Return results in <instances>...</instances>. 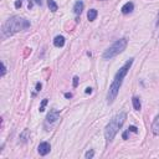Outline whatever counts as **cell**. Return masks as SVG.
<instances>
[{
    "label": "cell",
    "instance_id": "obj_1",
    "mask_svg": "<svg viewBox=\"0 0 159 159\" xmlns=\"http://www.w3.org/2000/svg\"><path fill=\"white\" fill-rule=\"evenodd\" d=\"M133 60H134V58H129V60L118 70V72L116 73V76H114L111 86H110V90H108V93H107V103L108 105H112L114 102V99L117 98V95H118V92H119V88L123 83V80L125 77V75L128 73L131 66L133 63Z\"/></svg>",
    "mask_w": 159,
    "mask_h": 159
},
{
    "label": "cell",
    "instance_id": "obj_2",
    "mask_svg": "<svg viewBox=\"0 0 159 159\" xmlns=\"http://www.w3.org/2000/svg\"><path fill=\"white\" fill-rule=\"evenodd\" d=\"M29 28H30V21L29 20L20 18V16H13V18L7 19L4 22L1 31H3L4 37H9V36H13L14 34H16V32L26 30Z\"/></svg>",
    "mask_w": 159,
    "mask_h": 159
},
{
    "label": "cell",
    "instance_id": "obj_3",
    "mask_svg": "<svg viewBox=\"0 0 159 159\" xmlns=\"http://www.w3.org/2000/svg\"><path fill=\"white\" fill-rule=\"evenodd\" d=\"M125 119H127V114L124 112H121L118 114H116L110 121V123H108L105 128V137H106L107 142L113 140V138L116 137L117 133H118V131L122 128V125L125 122Z\"/></svg>",
    "mask_w": 159,
    "mask_h": 159
},
{
    "label": "cell",
    "instance_id": "obj_4",
    "mask_svg": "<svg viewBox=\"0 0 159 159\" xmlns=\"http://www.w3.org/2000/svg\"><path fill=\"white\" fill-rule=\"evenodd\" d=\"M127 44H128L127 39H119V40L114 41V43L103 52V55H102L103 60H111V58H113L117 55H119L121 52H123L125 50V47H127Z\"/></svg>",
    "mask_w": 159,
    "mask_h": 159
},
{
    "label": "cell",
    "instance_id": "obj_5",
    "mask_svg": "<svg viewBox=\"0 0 159 159\" xmlns=\"http://www.w3.org/2000/svg\"><path fill=\"white\" fill-rule=\"evenodd\" d=\"M50 150H51V146H50L49 142H43V143H40L39 147H37V152H39L40 155L49 154Z\"/></svg>",
    "mask_w": 159,
    "mask_h": 159
},
{
    "label": "cell",
    "instance_id": "obj_6",
    "mask_svg": "<svg viewBox=\"0 0 159 159\" xmlns=\"http://www.w3.org/2000/svg\"><path fill=\"white\" fill-rule=\"evenodd\" d=\"M58 117H60V112H58L57 110H51L49 112V114H47V117H46V123H54V122H56L57 119H58Z\"/></svg>",
    "mask_w": 159,
    "mask_h": 159
},
{
    "label": "cell",
    "instance_id": "obj_7",
    "mask_svg": "<svg viewBox=\"0 0 159 159\" xmlns=\"http://www.w3.org/2000/svg\"><path fill=\"white\" fill-rule=\"evenodd\" d=\"M133 9H134V4H133L132 1H128V3H125V4L122 6L121 11H122L124 15H127V14H131V13L133 11Z\"/></svg>",
    "mask_w": 159,
    "mask_h": 159
},
{
    "label": "cell",
    "instance_id": "obj_8",
    "mask_svg": "<svg viewBox=\"0 0 159 159\" xmlns=\"http://www.w3.org/2000/svg\"><path fill=\"white\" fill-rule=\"evenodd\" d=\"M83 3L81 1V0H78V1H76L75 3V5H73V13H75V15H81V13L83 11Z\"/></svg>",
    "mask_w": 159,
    "mask_h": 159
},
{
    "label": "cell",
    "instance_id": "obj_9",
    "mask_svg": "<svg viewBox=\"0 0 159 159\" xmlns=\"http://www.w3.org/2000/svg\"><path fill=\"white\" fill-rule=\"evenodd\" d=\"M54 45H55L56 47H62V46L65 45V37L61 36V35L56 36V37L54 39Z\"/></svg>",
    "mask_w": 159,
    "mask_h": 159
},
{
    "label": "cell",
    "instance_id": "obj_10",
    "mask_svg": "<svg viewBox=\"0 0 159 159\" xmlns=\"http://www.w3.org/2000/svg\"><path fill=\"white\" fill-rule=\"evenodd\" d=\"M152 131H153V133L155 136L159 134V114L155 117V119H154L153 124H152Z\"/></svg>",
    "mask_w": 159,
    "mask_h": 159
},
{
    "label": "cell",
    "instance_id": "obj_11",
    "mask_svg": "<svg viewBox=\"0 0 159 159\" xmlns=\"http://www.w3.org/2000/svg\"><path fill=\"white\" fill-rule=\"evenodd\" d=\"M132 103H133V107H134L136 111H140L142 105H140V101H139L138 97H133V98H132Z\"/></svg>",
    "mask_w": 159,
    "mask_h": 159
},
{
    "label": "cell",
    "instance_id": "obj_12",
    "mask_svg": "<svg viewBox=\"0 0 159 159\" xmlns=\"http://www.w3.org/2000/svg\"><path fill=\"white\" fill-rule=\"evenodd\" d=\"M97 10L96 9H91L88 13H87V19L90 20V21H93L96 18H97Z\"/></svg>",
    "mask_w": 159,
    "mask_h": 159
},
{
    "label": "cell",
    "instance_id": "obj_13",
    "mask_svg": "<svg viewBox=\"0 0 159 159\" xmlns=\"http://www.w3.org/2000/svg\"><path fill=\"white\" fill-rule=\"evenodd\" d=\"M47 5H49V9L51 10L52 13H56V11H57V9H58L57 4L54 1V0H47Z\"/></svg>",
    "mask_w": 159,
    "mask_h": 159
},
{
    "label": "cell",
    "instance_id": "obj_14",
    "mask_svg": "<svg viewBox=\"0 0 159 159\" xmlns=\"http://www.w3.org/2000/svg\"><path fill=\"white\" fill-rule=\"evenodd\" d=\"M28 138H29V131H28V129H25V131L21 133V134H20L19 139H20L21 143H25V142L28 140Z\"/></svg>",
    "mask_w": 159,
    "mask_h": 159
},
{
    "label": "cell",
    "instance_id": "obj_15",
    "mask_svg": "<svg viewBox=\"0 0 159 159\" xmlns=\"http://www.w3.org/2000/svg\"><path fill=\"white\" fill-rule=\"evenodd\" d=\"M47 105V99L45 98V99H43V102H41V105H40V112H44L45 111V106Z\"/></svg>",
    "mask_w": 159,
    "mask_h": 159
},
{
    "label": "cell",
    "instance_id": "obj_16",
    "mask_svg": "<svg viewBox=\"0 0 159 159\" xmlns=\"http://www.w3.org/2000/svg\"><path fill=\"white\" fill-rule=\"evenodd\" d=\"M85 157H86V159H91V158H93V157H95V152H93V150H88V152L85 154Z\"/></svg>",
    "mask_w": 159,
    "mask_h": 159
},
{
    "label": "cell",
    "instance_id": "obj_17",
    "mask_svg": "<svg viewBox=\"0 0 159 159\" xmlns=\"http://www.w3.org/2000/svg\"><path fill=\"white\" fill-rule=\"evenodd\" d=\"M128 131H129V132H133V133H138V128L136 127V125H129V127H128Z\"/></svg>",
    "mask_w": 159,
    "mask_h": 159
},
{
    "label": "cell",
    "instance_id": "obj_18",
    "mask_svg": "<svg viewBox=\"0 0 159 159\" xmlns=\"http://www.w3.org/2000/svg\"><path fill=\"white\" fill-rule=\"evenodd\" d=\"M77 86H78V77L75 76L73 77V87H77Z\"/></svg>",
    "mask_w": 159,
    "mask_h": 159
},
{
    "label": "cell",
    "instance_id": "obj_19",
    "mask_svg": "<svg viewBox=\"0 0 159 159\" xmlns=\"http://www.w3.org/2000/svg\"><path fill=\"white\" fill-rule=\"evenodd\" d=\"M1 66H3V70H1V76H4V75L6 73V66L4 62H1Z\"/></svg>",
    "mask_w": 159,
    "mask_h": 159
},
{
    "label": "cell",
    "instance_id": "obj_20",
    "mask_svg": "<svg viewBox=\"0 0 159 159\" xmlns=\"http://www.w3.org/2000/svg\"><path fill=\"white\" fill-rule=\"evenodd\" d=\"M128 133H129V131H128V129H125V131H124V133L122 134L123 139H127V138H128Z\"/></svg>",
    "mask_w": 159,
    "mask_h": 159
},
{
    "label": "cell",
    "instance_id": "obj_21",
    "mask_svg": "<svg viewBox=\"0 0 159 159\" xmlns=\"http://www.w3.org/2000/svg\"><path fill=\"white\" fill-rule=\"evenodd\" d=\"M41 87H43V85H41L40 82H37V83H36V91H37V92L41 91Z\"/></svg>",
    "mask_w": 159,
    "mask_h": 159
},
{
    "label": "cell",
    "instance_id": "obj_22",
    "mask_svg": "<svg viewBox=\"0 0 159 159\" xmlns=\"http://www.w3.org/2000/svg\"><path fill=\"white\" fill-rule=\"evenodd\" d=\"M86 93H87V95H88V93H90V95L92 93V88H91V87H87V88H86Z\"/></svg>",
    "mask_w": 159,
    "mask_h": 159
},
{
    "label": "cell",
    "instance_id": "obj_23",
    "mask_svg": "<svg viewBox=\"0 0 159 159\" xmlns=\"http://www.w3.org/2000/svg\"><path fill=\"white\" fill-rule=\"evenodd\" d=\"M65 97L66 98H71L72 97V93H69V92H67V93H65Z\"/></svg>",
    "mask_w": 159,
    "mask_h": 159
},
{
    "label": "cell",
    "instance_id": "obj_24",
    "mask_svg": "<svg viewBox=\"0 0 159 159\" xmlns=\"http://www.w3.org/2000/svg\"><path fill=\"white\" fill-rule=\"evenodd\" d=\"M36 1V4H39V5H43V1H41V0H35Z\"/></svg>",
    "mask_w": 159,
    "mask_h": 159
},
{
    "label": "cell",
    "instance_id": "obj_25",
    "mask_svg": "<svg viewBox=\"0 0 159 159\" xmlns=\"http://www.w3.org/2000/svg\"><path fill=\"white\" fill-rule=\"evenodd\" d=\"M157 25H159V16H158V21H157Z\"/></svg>",
    "mask_w": 159,
    "mask_h": 159
}]
</instances>
